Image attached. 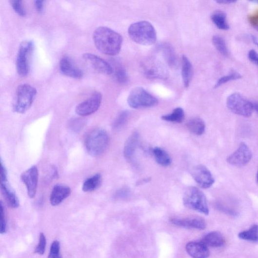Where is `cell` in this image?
<instances>
[{"instance_id":"cell-30","label":"cell","mask_w":258,"mask_h":258,"mask_svg":"<svg viewBox=\"0 0 258 258\" xmlns=\"http://www.w3.org/2000/svg\"><path fill=\"white\" fill-rule=\"evenodd\" d=\"M212 42L216 49L222 56L225 57L229 56L228 48L227 47L224 40L221 37L218 35L214 36L212 38Z\"/></svg>"},{"instance_id":"cell-11","label":"cell","mask_w":258,"mask_h":258,"mask_svg":"<svg viewBox=\"0 0 258 258\" xmlns=\"http://www.w3.org/2000/svg\"><path fill=\"white\" fill-rule=\"evenodd\" d=\"M252 158V153L250 148L244 142L239 145L238 149L227 158L230 164L235 166H242L247 164Z\"/></svg>"},{"instance_id":"cell-31","label":"cell","mask_w":258,"mask_h":258,"mask_svg":"<svg viewBox=\"0 0 258 258\" xmlns=\"http://www.w3.org/2000/svg\"><path fill=\"white\" fill-rule=\"evenodd\" d=\"M241 79V76L238 72L233 71L230 73L223 76L219 79L216 83L215 88H218L223 84L231 81L239 80Z\"/></svg>"},{"instance_id":"cell-13","label":"cell","mask_w":258,"mask_h":258,"mask_svg":"<svg viewBox=\"0 0 258 258\" xmlns=\"http://www.w3.org/2000/svg\"><path fill=\"white\" fill-rule=\"evenodd\" d=\"M39 178V172L36 166H33L21 175V180L25 185L28 196L30 198H34L36 196Z\"/></svg>"},{"instance_id":"cell-8","label":"cell","mask_w":258,"mask_h":258,"mask_svg":"<svg viewBox=\"0 0 258 258\" xmlns=\"http://www.w3.org/2000/svg\"><path fill=\"white\" fill-rule=\"evenodd\" d=\"M35 49V44L32 40L22 41L19 49L17 58V69L18 74L25 77L29 72V60Z\"/></svg>"},{"instance_id":"cell-12","label":"cell","mask_w":258,"mask_h":258,"mask_svg":"<svg viewBox=\"0 0 258 258\" xmlns=\"http://www.w3.org/2000/svg\"><path fill=\"white\" fill-rule=\"evenodd\" d=\"M191 173L196 183L203 189L209 188L215 183L213 176L204 165H199L194 167Z\"/></svg>"},{"instance_id":"cell-47","label":"cell","mask_w":258,"mask_h":258,"mask_svg":"<svg viewBox=\"0 0 258 258\" xmlns=\"http://www.w3.org/2000/svg\"><path fill=\"white\" fill-rule=\"evenodd\" d=\"M253 103L254 110L258 114V102Z\"/></svg>"},{"instance_id":"cell-19","label":"cell","mask_w":258,"mask_h":258,"mask_svg":"<svg viewBox=\"0 0 258 258\" xmlns=\"http://www.w3.org/2000/svg\"><path fill=\"white\" fill-rule=\"evenodd\" d=\"M1 189L8 205L12 208H18L20 206L18 197L9 185L8 181L1 182Z\"/></svg>"},{"instance_id":"cell-40","label":"cell","mask_w":258,"mask_h":258,"mask_svg":"<svg viewBox=\"0 0 258 258\" xmlns=\"http://www.w3.org/2000/svg\"><path fill=\"white\" fill-rule=\"evenodd\" d=\"M130 195V190L127 188H123L118 190L115 194L116 199H124L127 198Z\"/></svg>"},{"instance_id":"cell-7","label":"cell","mask_w":258,"mask_h":258,"mask_svg":"<svg viewBox=\"0 0 258 258\" xmlns=\"http://www.w3.org/2000/svg\"><path fill=\"white\" fill-rule=\"evenodd\" d=\"M227 108L233 113L246 118L252 116L253 103L238 93H234L227 98Z\"/></svg>"},{"instance_id":"cell-32","label":"cell","mask_w":258,"mask_h":258,"mask_svg":"<svg viewBox=\"0 0 258 258\" xmlns=\"http://www.w3.org/2000/svg\"><path fill=\"white\" fill-rule=\"evenodd\" d=\"M86 123L83 119L74 118L70 120L69 128L73 132L79 133L84 128Z\"/></svg>"},{"instance_id":"cell-44","label":"cell","mask_w":258,"mask_h":258,"mask_svg":"<svg viewBox=\"0 0 258 258\" xmlns=\"http://www.w3.org/2000/svg\"><path fill=\"white\" fill-rule=\"evenodd\" d=\"M249 20L255 29L258 28V13L250 17Z\"/></svg>"},{"instance_id":"cell-2","label":"cell","mask_w":258,"mask_h":258,"mask_svg":"<svg viewBox=\"0 0 258 258\" xmlns=\"http://www.w3.org/2000/svg\"><path fill=\"white\" fill-rule=\"evenodd\" d=\"M128 35L135 42L144 45L155 43L157 40L156 30L152 24L146 21L134 23L128 28Z\"/></svg>"},{"instance_id":"cell-46","label":"cell","mask_w":258,"mask_h":258,"mask_svg":"<svg viewBox=\"0 0 258 258\" xmlns=\"http://www.w3.org/2000/svg\"><path fill=\"white\" fill-rule=\"evenodd\" d=\"M251 40H252V42H253V43L255 45H256V46L258 48V38L256 36L252 35L251 36Z\"/></svg>"},{"instance_id":"cell-16","label":"cell","mask_w":258,"mask_h":258,"mask_svg":"<svg viewBox=\"0 0 258 258\" xmlns=\"http://www.w3.org/2000/svg\"><path fill=\"white\" fill-rule=\"evenodd\" d=\"M186 249L193 258H207L210 255L208 247L202 240L190 241L187 244Z\"/></svg>"},{"instance_id":"cell-25","label":"cell","mask_w":258,"mask_h":258,"mask_svg":"<svg viewBox=\"0 0 258 258\" xmlns=\"http://www.w3.org/2000/svg\"><path fill=\"white\" fill-rule=\"evenodd\" d=\"M188 130L195 135L200 136L205 131V124L202 119L195 118L190 119L187 124Z\"/></svg>"},{"instance_id":"cell-22","label":"cell","mask_w":258,"mask_h":258,"mask_svg":"<svg viewBox=\"0 0 258 258\" xmlns=\"http://www.w3.org/2000/svg\"><path fill=\"white\" fill-rule=\"evenodd\" d=\"M202 240L208 247H221L225 243L224 237L218 232L209 233L204 236Z\"/></svg>"},{"instance_id":"cell-27","label":"cell","mask_w":258,"mask_h":258,"mask_svg":"<svg viewBox=\"0 0 258 258\" xmlns=\"http://www.w3.org/2000/svg\"><path fill=\"white\" fill-rule=\"evenodd\" d=\"M153 154L157 162L163 166H168L172 163V159L168 153L163 149L156 147L153 149Z\"/></svg>"},{"instance_id":"cell-5","label":"cell","mask_w":258,"mask_h":258,"mask_svg":"<svg viewBox=\"0 0 258 258\" xmlns=\"http://www.w3.org/2000/svg\"><path fill=\"white\" fill-rule=\"evenodd\" d=\"M184 205L187 208L208 215L209 210L205 194L198 188H188L183 196Z\"/></svg>"},{"instance_id":"cell-36","label":"cell","mask_w":258,"mask_h":258,"mask_svg":"<svg viewBox=\"0 0 258 258\" xmlns=\"http://www.w3.org/2000/svg\"><path fill=\"white\" fill-rule=\"evenodd\" d=\"M7 232V223L5 207L2 201L0 202V233L5 234Z\"/></svg>"},{"instance_id":"cell-10","label":"cell","mask_w":258,"mask_h":258,"mask_svg":"<svg viewBox=\"0 0 258 258\" xmlns=\"http://www.w3.org/2000/svg\"><path fill=\"white\" fill-rule=\"evenodd\" d=\"M102 95L95 93L92 97L80 103L76 108L75 112L79 116L86 117L96 113L100 108Z\"/></svg>"},{"instance_id":"cell-23","label":"cell","mask_w":258,"mask_h":258,"mask_svg":"<svg viewBox=\"0 0 258 258\" xmlns=\"http://www.w3.org/2000/svg\"><path fill=\"white\" fill-rule=\"evenodd\" d=\"M159 49L166 60L167 64L172 68L177 66V58L174 49L169 44L162 43L159 45Z\"/></svg>"},{"instance_id":"cell-9","label":"cell","mask_w":258,"mask_h":258,"mask_svg":"<svg viewBox=\"0 0 258 258\" xmlns=\"http://www.w3.org/2000/svg\"><path fill=\"white\" fill-rule=\"evenodd\" d=\"M142 69L145 77L150 79H166L168 71L159 59L149 57L144 60Z\"/></svg>"},{"instance_id":"cell-41","label":"cell","mask_w":258,"mask_h":258,"mask_svg":"<svg viewBox=\"0 0 258 258\" xmlns=\"http://www.w3.org/2000/svg\"><path fill=\"white\" fill-rule=\"evenodd\" d=\"M248 57L251 61L258 66V53L254 50H251L248 53Z\"/></svg>"},{"instance_id":"cell-39","label":"cell","mask_w":258,"mask_h":258,"mask_svg":"<svg viewBox=\"0 0 258 258\" xmlns=\"http://www.w3.org/2000/svg\"><path fill=\"white\" fill-rule=\"evenodd\" d=\"M217 208L223 213L233 217H237L238 215V212L229 207L223 205L221 203H217Z\"/></svg>"},{"instance_id":"cell-33","label":"cell","mask_w":258,"mask_h":258,"mask_svg":"<svg viewBox=\"0 0 258 258\" xmlns=\"http://www.w3.org/2000/svg\"><path fill=\"white\" fill-rule=\"evenodd\" d=\"M115 78L116 81L121 84H126L129 81L128 74L122 67L117 68L115 72Z\"/></svg>"},{"instance_id":"cell-26","label":"cell","mask_w":258,"mask_h":258,"mask_svg":"<svg viewBox=\"0 0 258 258\" xmlns=\"http://www.w3.org/2000/svg\"><path fill=\"white\" fill-rule=\"evenodd\" d=\"M102 178L99 174H97L87 179L82 185L84 192H92L98 189L101 184Z\"/></svg>"},{"instance_id":"cell-18","label":"cell","mask_w":258,"mask_h":258,"mask_svg":"<svg viewBox=\"0 0 258 258\" xmlns=\"http://www.w3.org/2000/svg\"><path fill=\"white\" fill-rule=\"evenodd\" d=\"M71 193V189L63 185H55L50 195V203L53 206H56L62 203L68 198Z\"/></svg>"},{"instance_id":"cell-6","label":"cell","mask_w":258,"mask_h":258,"mask_svg":"<svg viewBox=\"0 0 258 258\" xmlns=\"http://www.w3.org/2000/svg\"><path fill=\"white\" fill-rule=\"evenodd\" d=\"M127 102L130 107L134 109H139L155 107L158 104V99L151 95L143 88H134L130 93Z\"/></svg>"},{"instance_id":"cell-20","label":"cell","mask_w":258,"mask_h":258,"mask_svg":"<svg viewBox=\"0 0 258 258\" xmlns=\"http://www.w3.org/2000/svg\"><path fill=\"white\" fill-rule=\"evenodd\" d=\"M139 134L136 132L132 133L126 140L124 146V155L127 159L130 160L133 157L139 144Z\"/></svg>"},{"instance_id":"cell-48","label":"cell","mask_w":258,"mask_h":258,"mask_svg":"<svg viewBox=\"0 0 258 258\" xmlns=\"http://www.w3.org/2000/svg\"><path fill=\"white\" fill-rule=\"evenodd\" d=\"M251 2L258 4V0H254V1H252Z\"/></svg>"},{"instance_id":"cell-21","label":"cell","mask_w":258,"mask_h":258,"mask_svg":"<svg viewBox=\"0 0 258 258\" xmlns=\"http://www.w3.org/2000/svg\"><path fill=\"white\" fill-rule=\"evenodd\" d=\"M193 74V68L189 59L183 56L181 59V77L184 85L188 88L191 81Z\"/></svg>"},{"instance_id":"cell-1","label":"cell","mask_w":258,"mask_h":258,"mask_svg":"<svg viewBox=\"0 0 258 258\" xmlns=\"http://www.w3.org/2000/svg\"><path fill=\"white\" fill-rule=\"evenodd\" d=\"M93 40L97 49L106 55L116 56L122 47V37L108 27H98L94 33Z\"/></svg>"},{"instance_id":"cell-34","label":"cell","mask_w":258,"mask_h":258,"mask_svg":"<svg viewBox=\"0 0 258 258\" xmlns=\"http://www.w3.org/2000/svg\"><path fill=\"white\" fill-rule=\"evenodd\" d=\"M129 116L128 111H125L121 112L116 119L113 124L115 129H119L122 127L126 123Z\"/></svg>"},{"instance_id":"cell-37","label":"cell","mask_w":258,"mask_h":258,"mask_svg":"<svg viewBox=\"0 0 258 258\" xmlns=\"http://www.w3.org/2000/svg\"><path fill=\"white\" fill-rule=\"evenodd\" d=\"M60 243L58 240H54L51 245L48 258H62L60 253Z\"/></svg>"},{"instance_id":"cell-17","label":"cell","mask_w":258,"mask_h":258,"mask_svg":"<svg viewBox=\"0 0 258 258\" xmlns=\"http://www.w3.org/2000/svg\"><path fill=\"white\" fill-rule=\"evenodd\" d=\"M171 222L173 224L186 229H194L203 230L206 228L205 220L200 218H172Z\"/></svg>"},{"instance_id":"cell-43","label":"cell","mask_w":258,"mask_h":258,"mask_svg":"<svg viewBox=\"0 0 258 258\" xmlns=\"http://www.w3.org/2000/svg\"><path fill=\"white\" fill-rule=\"evenodd\" d=\"M44 3L43 0H36L35 1V7L38 13H41L43 11Z\"/></svg>"},{"instance_id":"cell-24","label":"cell","mask_w":258,"mask_h":258,"mask_svg":"<svg viewBox=\"0 0 258 258\" xmlns=\"http://www.w3.org/2000/svg\"><path fill=\"white\" fill-rule=\"evenodd\" d=\"M211 19L214 24L219 29L227 30L230 29V26L227 22L225 13L221 11L218 10L212 14Z\"/></svg>"},{"instance_id":"cell-14","label":"cell","mask_w":258,"mask_h":258,"mask_svg":"<svg viewBox=\"0 0 258 258\" xmlns=\"http://www.w3.org/2000/svg\"><path fill=\"white\" fill-rule=\"evenodd\" d=\"M83 57L86 61L99 73L108 75L114 73V69L111 64L99 56L92 53H85Z\"/></svg>"},{"instance_id":"cell-29","label":"cell","mask_w":258,"mask_h":258,"mask_svg":"<svg viewBox=\"0 0 258 258\" xmlns=\"http://www.w3.org/2000/svg\"><path fill=\"white\" fill-rule=\"evenodd\" d=\"M238 238L249 241L258 242V225H252L249 230L242 231L238 235Z\"/></svg>"},{"instance_id":"cell-15","label":"cell","mask_w":258,"mask_h":258,"mask_svg":"<svg viewBox=\"0 0 258 258\" xmlns=\"http://www.w3.org/2000/svg\"><path fill=\"white\" fill-rule=\"evenodd\" d=\"M59 69L60 72L69 78L79 79L83 77L82 70L75 66L68 56H64L60 60Z\"/></svg>"},{"instance_id":"cell-49","label":"cell","mask_w":258,"mask_h":258,"mask_svg":"<svg viewBox=\"0 0 258 258\" xmlns=\"http://www.w3.org/2000/svg\"><path fill=\"white\" fill-rule=\"evenodd\" d=\"M256 180H257V183L258 184V170L257 173Z\"/></svg>"},{"instance_id":"cell-42","label":"cell","mask_w":258,"mask_h":258,"mask_svg":"<svg viewBox=\"0 0 258 258\" xmlns=\"http://www.w3.org/2000/svg\"><path fill=\"white\" fill-rule=\"evenodd\" d=\"M0 179L1 182H4L8 181V176L7 170L5 165L3 164L2 160L1 161V174H0Z\"/></svg>"},{"instance_id":"cell-3","label":"cell","mask_w":258,"mask_h":258,"mask_svg":"<svg viewBox=\"0 0 258 258\" xmlns=\"http://www.w3.org/2000/svg\"><path fill=\"white\" fill-rule=\"evenodd\" d=\"M84 143L88 153L93 157H98L107 149L109 143V137L105 130L96 129L87 135Z\"/></svg>"},{"instance_id":"cell-35","label":"cell","mask_w":258,"mask_h":258,"mask_svg":"<svg viewBox=\"0 0 258 258\" xmlns=\"http://www.w3.org/2000/svg\"><path fill=\"white\" fill-rule=\"evenodd\" d=\"M11 5L14 10L19 16L25 17L26 15V11L23 4V1L21 0H12L11 1Z\"/></svg>"},{"instance_id":"cell-38","label":"cell","mask_w":258,"mask_h":258,"mask_svg":"<svg viewBox=\"0 0 258 258\" xmlns=\"http://www.w3.org/2000/svg\"><path fill=\"white\" fill-rule=\"evenodd\" d=\"M47 239L43 233H41L40 235L39 244L35 249V253L39 255H43L46 248Z\"/></svg>"},{"instance_id":"cell-4","label":"cell","mask_w":258,"mask_h":258,"mask_svg":"<svg viewBox=\"0 0 258 258\" xmlns=\"http://www.w3.org/2000/svg\"><path fill=\"white\" fill-rule=\"evenodd\" d=\"M37 95L36 88L28 84L20 85L17 90L16 100L13 105L14 112L23 114L32 107Z\"/></svg>"},{"instance_id":"cell-45","label":"cell","mask_w":258,"mask_h":258,"mask_svg":"<svg viewBox=\"0 0 258 258\" xmlns=\"http://www.w3.org/2000/svg\"><path fill=\"white\" fill-rule=\"evenodd\" d=\"M237 2L236 1H234V0H218L217 1V3L220 4H231L233 3H235Z\"/></svg>"},{"instance_id":"cell-28","label":"cell","mask_w":258,"mask_h":258,"mask_svg":"<svg viewBox=\"0 0 258 258\" xmlns=\"http://www.w3.org/2000/svg\"><path fill=\"white\" fill-rule=\"evenodd\" d=\"M161 119L167 122L180 123L184 120L185 112L183 109L177 108L171 113L162 116Z\"/></svg>"}]
</instances>
